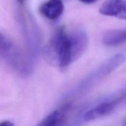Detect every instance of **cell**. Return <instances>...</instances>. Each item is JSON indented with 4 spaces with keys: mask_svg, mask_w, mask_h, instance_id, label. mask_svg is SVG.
<instances>
[{
    "mask_svg": "<svg viewBox=\"0 0 126 126\" xmlns=\"http://www.w3.org/2000/svg\"><path fill=\"white\" fill-rule=\"evenodd\" d=\"M126 57L123 54H118L111 58L110 59L107 61L103 65H102L100 69L97 70V73L94 74L92 76L94 77L92 79H97V77L101 78L102 77L107 76L110 73L113 72L114 70L117 68L118 66H120L124 61Z\"/></svg>",
    "mask_w": 126,
    "mask_h": 126,
    "instance_id": "cell-7",
    "label": "cell"
},
{
    "mask_svg": "<svg viewBox=\"0 0 126 126\" xmlns=\"http://www.w3.org/2000/svg\"><path fill=\"white\" fill-rule=\"evenodd\" d=\"M18 2H19L20 4H22L23 2H24L25 0H16Z\"/></svg>",
    "mask_w": 126,
    "mask_h": 126,
    "instance_id": "cell-12",
    "label": "cell"
},
{
    "mask_svg": "<svg viewBox=\"0 0 126 126\" xmlns=\"http://www.w3.org/2000/svg\"><path fill=\"white\" fill-rule=\"evenodd\" d=\"M0 55L16 70L21 73L27 71V63L22 53L9 39L0 32Z\"/></svg>",
    "mask_w": 126,
    "mask_h": 126,
    "instance_id": "cell-2",
    "label": "cell"
},
{
    "mask_svg": "<svg viewBox=\"0 0 126 126\" xmlns=\"http://www.w3.org/2000/svg\"><path fill=\"white\" fill-rule=\"evenodd\" d=\"M81 2L84 4H92L97 1V0H79Z\"/></svg>",
    "mask_w": 126,
    "mask_h": 126,
    "instance_id": "cell-11",
    "label": "cell"
},
{
    "mask_svg": "<svg viewBox=\"0 0 126 126\" xmlns=\"http://www.w3.org/2000/svg\"><path fill=\"white\" fill-rule=\"evenodd\" d=\"M121 98L100 103L86 112L84 116V119L86 121H90L108 115L114 110Z\"/></svg>",
    "mask_w": 126,
    "mask_h": 126,
    "instance_id": "cell-4",
    "label": "cell"
},
{
    "mask_svg": "<svg viewBox=\"0 0 126 126\" xmlns=\"http://www.w3.org/2000/svg\"><path fill=\"white\" fill-rule=\"evenodd\" d=\"M99 11L105 16L126 20V0H106Z\"/></svg>",
    "mask_w": 126,
    "mask_h": 126,
    "instance_id": "cell-3",
    "label": "cell"
},
{
    "mask_svg": "<svg viewBox=\"0 0 126 126\" xmlns=\"http://www.w3.org/2000/svg\"><path fill=\"white\" fill-rule=\"evenodd\" d=\"M72 49L73 60L78 59L87 48V36L82 30H77L69 34Z\"/></svg>",
    "mask_w": 126,
    "mask_h": 126,
    "instance_id": "cell-5",
    "label": "cell"
},
{
    "mask_svg": "<svg viewBox=\"0 0 126 126\" xmlns=\"http://www.w3.org/2000/svg\"><path fill=\"white\" fill-rule=\"evenodd\" d=\"M0 126H14V124L11 121H5L0 123Z\"/></svg>",
    "mask_w": 126,
    "mask_h": 126,
    "instance_id": "cell-10",
    "label": "cell"
},
{
    "mask_svg": "<svg viewBox=\"0 0 126 126\" xmlns=\"http://www.w3.org/2000/svg\"><path fill=\"white\" fill-rule=\"evenodd\" d=\"M123 126H126V119L124 121V122H123Z\"/></svg>",
    "mask_w": 126,
    "mask_h": 126,
    "instance_id": "cell-13",
    "label": "cell"
},
{
    "mask_svg": "<svg viewBox=\"0 0 126 126\" xmlns=\"http://www.w3.org/2000/svg\"><path fill=\"white\" fill-rule=\"evenodd\" d=\"M38 126H66V119L62 112L55 111L44 118Z\"/></svg>",
    "mask_w": 126,
    "mask_h": 126,
    "instance_id": "cell-9",
    "label": "cell"
},
{
    "mask_svg": "<svg viewBox=\"0 0 126 126\" xmlns=\"http://www.w3.org/2000/svg\"><path fill=\"white\" fill-rule=\"evenodd\" d=\"M64 5L62 0H48L40 6L39 12L46 18L54 20L63 12Z\"/></svg>",
    "mask_w": 126,
    "mask_h": 126,
    "instance_id": "cell-6",
    "label": "cell"
},
{
    "mask_svg": "<svg viewBox=\"0 0 126 126\" xmlns=\"http://www.w3.org/2000/svg\"><path fill=\"white\" fill-rule=\"evenodd\" d=\"M103 43L109 46H116L126 41V30H112L104 33Z\"/></svg>",
    "mask_w": 126,
    "mask_h": 126,
    "instance_id": "cell-8",
    "label": "cell"
},
{
    "mask_svg": "<svg viewBox=\"0 0 126 126\" xmlns=\"http://www.w3.org/2000/svg\"><path fill=\"white\" fill-rule=\"evenodd\" d=\"M46 54L62 69L73 62L70 36L64 27L59 28L55 32L46 49Z\"/></svg>",
    "mask_w": 126,
    "mask_h": 126,
    "instance_id": "cell-1",
    "label": "cell"
}]
</instances>
